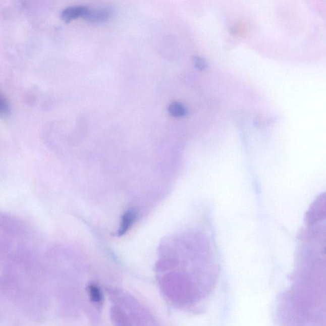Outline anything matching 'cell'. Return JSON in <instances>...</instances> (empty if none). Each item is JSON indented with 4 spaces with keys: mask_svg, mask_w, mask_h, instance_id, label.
Listing matches in <instances>:
<instances>
[{
    "mask_svg": "<svg viewBox=\"0 0 326 326\" xmlns=\"http://www.w3.org/2000/svg\"><path fill=\"white\" fill-rule=\"evenodd\" d=\"M138 216V211L137 209L131 208L126 211L123 215V218H122L121 226L118 232V237H122L130 230L131 226L137 221Z\"/></svg>",
    "mask_w": 326,
    "mask_h": 326,
    "instance_id": "7a4b0ae2",
    "label": "cell"
},
{
    "mask_svg": "<svg viewBox=\"0 0 326 326\" xmlns=\"http://www.w3.org/2000/svg\"><path fill=\"white\" fill-rule=\"evenodd\" d=\"M87 292L90 300L92 303L95 305H101L103 302V294L98 286L94 284H89L87 288Z\"/></svg>",
    "mask_w": 326,
    "mask_h": 326,
    "instance_id": "8992f818",
    "label": "cell"
},
{
    "mask_svg": "<svg viewBox=\"0 0 326 326\" xmlns=\"http://www.w3.org/2000/svg\"><path fill=\"white\" fill-rule=\"evenodd\" d=\"M9 106L6 102L0 98V114H6L8 113Z\"/></svg>",
    "mask_w": 326,
    "mask_h": 326,
    "instance_id": "9c48e42d",
    "label": "cell"
},
{
    "mask_svg": "<svg viewBox=\"0 0 326 326\" xmlns=\"http://www.w3.org/2000/svg\"><path fill=\"white\" fill-rule=\"evenodd\" d=\"M169 112L175 118H183L187 114V110L183 104L173 102L169 106Z\"/></svg>",
    "mask_w": 326,
    "mask_h": 326,
    "instance_id": "52a82bcc",
    "label": "cell"
},
{
    "mask_svg": "<svg viewBox=\"0 0 326 326\" xmlns=\"http://www.w3.org/2000/svg\"><path fill=\"white\" fill-rule=\"evenodd\" d=\"M88 9V7L84 6L68 7L61 14V18L66 23H69V22L80 18V17L83 18Z\"/></svg>",
    "mask_w": 326,
    "mask_h": 326,
    "instance_id": "277c9868",
    "label": "cell"
},
{
    "mask_svg": "<svg viewBox=\"0 0 326 326\" xmlns=\"http://www.w3.org/2000/svg\"><path fill=\"white\" fill-rule=\"evenodd\" d=\"M193 63L194 67L196 68L197 69L199 70H205L207 69V63L205 62V60H203V58L199 57H194L193 58Z\"/></svg>",
    "mask_w": 326,
    "mask_h": 326,
    "instance_id": "ba28073f",
    "label": "cell"
},
{
    "mask_svg": "<svg viewBox=\"0 0 326 326\" xmlns=\"http://www.w3.org/2000/svg\"><path fill=\"white\" fill-rule=\"evenodd\" d=\"M111 318L114 326H132L130 317L118 306L111 308Z\"/></svg>",
    "mask_w": 326,
    "mask_h": 326,
    "instance_id": "5b68a950",
    "label": "cell"
},
{
    "mask_svg": "<svg viewBox=\"0 0 326 326\" xmlns=\"http://www.w3.org/2000/svg\"><path fill=\"white\" fill-rule=\"evenodd\" d=\"M0 230L10 235H18L23 231V226L18 219L0 213Z\"/></svg>",
    "mask_w": 326,
    "mask_h": 326,
    "instance_id": "6da1fadb",
    "label": "cell"
},
{
    "mask_svg": "<svg viewBox=\"0 0 326 326\" xmlns=\"http://www.w3.org/2000/svg\"><path fill=\"white\" fill-rule=\"evenodd\" d=\"M111 16L112 11L109 9L97 10L88 9L83 18L91 23H99L108 20Z\"/></svg>",
    "mask_w": 326,
    "mask_h": 326,
    "instance_id": "3957f363",
    "label": "cell"
}]
</instances>
